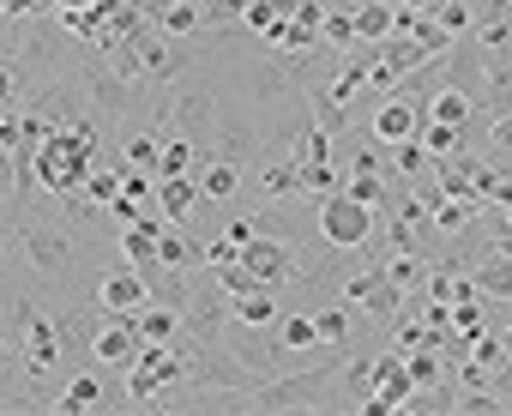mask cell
<instances>
[{
    "mask_svg": "<svg viewBox=\"0 0 512 416\" xmlns=\"http://www.w3.org/2000/svg\"><path fill=\"white\" fill-rule=\"evenodd\" d=\"M314 326H320V350H332L338 362L356 350V302H326V308H314Z\"/></svg>",
    "mask_w": 512,
    "mask_h": 416,
    "instance_id": "obj_13",
    "label": "cell"
},
{
    "mask_svg": "<svg viewBox=\"0 0 512 416\" xmlns=\"http://www.w3.org/2000/svg\"><path fill=\"white\" fill-rule=\"evenodd\" d=\"M0 103H25V61L0 55Z\"/></svg>",
    "mask_w": 512,
    "mask_h": 416,
    "instance_id": "obj_31",
    "label": "cell"
},
{
    "mask_svg": "<svg viewBox=\"0 0 512 416\" xmlns=\"http://www.w3.org/2000/svg\"><path fill=\"white\" fill-rule=\"evenodd\" d=\"M278 338L290 356H314L320 350V326H314V308H284L278 314Z\"/></svg>",
    "mask_w": 512,
    "mask_h": 416,
    "instance_id": "obj_18",
    "label": "cell"
},
{
    "mask_svg": "<svg viewBox=\"0 0 512 416\" xmlns=\"http://www.w3.org/2000/svg\"><path fill=\"white\" fill-rule=\"evenodd\" d=\"M344 302H356L368 320H398L404 314V302H410V290H398L392 278H386V266H356L350 278H344Z\"/></svg>",
    "mask_w": 512,
    "mask_h": 416,
    "instance_id": "obj_6",
    "label": "cell"
},
{
    "mask_svg": "<svg viewBox=\"0 0 512 416\" xmlns=\"http://www.w3.org/2000/svg\"><path fill=\"white\" fill-rule=\"evenodd\" d=\"M235 260H241V242L229 230H211L205 236V266H235Z\"/></svg>",
    "mask_w": 512,
    "mask_h": 416,
    "instance_id": "obj_32",
    "label": "cell"
},
{
    "mask_svg": "<svg viewBox=\"0 0 512 416\" xmlns=\"http://www.w3.org/2000/svg\"><path fill=\"white\" fill-rule=\"evenodd\" d=\"M416 127H422V103L416 97H404V91H392V97H374V121H368V133L362 139H374V145H404V139H416Z\"/></svg>",
    "mask_w": 512,
    "mask_h": 416,
    "instance_id": "obj_8",
    "label": "cell"
},
{
    "mask_svg": "<svg viewBox=\"0 0 512 416\" xmlns=\"http://www.w3.org/2000/svg\"><path fill=\"white\" fill-rule=\"evenodd\" d=\"M0 205H19V157L13 151H0ZM25 212V205H19Z\"/></svg>",
    "mask_w": 512,
    "mask_h": 416,
    "instance_id": "obj_33",
    "label": "cell"
},
{
    "mask_svg": "<svg viewBox=\"0 0 512 416\" xmlns=\"http://www.w3.org/2000/svg\"><path fill=\"white\" fill-rule=\"evenodd\" d=\"M91 302H97L103 314H139V308H151V302H157V290H151V278H145L139 266H115V272H103V278H97Z\"/></svg>",
    "mask_w": 512,
    "mask_h": 416,
    "instance_id": "obj_7",
    "label": "cell"
},
{
    "mask_svg": "<svg viewBox=\"0 0 512 416\" xmlns=\"http://www.w3.org/2000/svg\"><path fill=\"white\" fill-rule=\"evenodd\" d=\"M199 175H157V218H169V224H193V212H199Z\"/></svg>",
    "mask_w": 512,
    "mask_h": 416,
    "instance_id": "obj_11",
    "label": "cell"
},
{
    "mask_svg": "<svg viewBox=\"0 0 512 416\" xmlns=\"http://www.w3.org/2000/svg\"><path fill=\"white\" fill-rule=\"evenodd\" d=\"M223 350H229L253 380H272L278 362L290 356L284 338H278V326H247V320H229V326H223Z\"/></svg>",
    "mask_w": 512,
    "mask_h": 416,
    "instance_id": "obj_4",
    "label": "cell"
},
{
    "mask_svg": "<svg viewBox=\"0 0 512 416\" xmlns=\"http://www.w3.org/2000/svg\"><path fill=\"white\" fill-rule=\"evenodd\" d=\"M121 181H127V163L103 157V163L85 175V193H91V205H115V199H121Z\"/></svg>",
    "mask_w": 512,
    "mask_h": 416,
    "instance_id": "obj_24",
    "label": "cell"
},
{
    "mask_svg": "<svg viewBox=\"0 0 512 416\" xmlns=\"http://www.w3.org/2000/svg\"><path fill=\"white\" fill-rule=\"evenodd\" d=\"M338 187H344V169H338V157H326V163H302V193L326 199V193H338Z\"/></svg>",
    "mask_w": 512,
    "mask_h": 416,
    "instance_id": "obj_29",
    "label": "cell"
},
{
    "mask_svg": "<svg viewBox=\"0 0 512 416\" xmlns=\"http://www.w3.org/2000/svg\"><path fill=\"white\" fill-rule=\"evenodd\" d=\"M404 368H410V380H416V386H434V380H446V362L434 356V344H422V350H404Z\"/></svg>",
    "mask_w": 512,
    "mask_h": 416,
    "instance_id": "obj_30",
    "label": "cell"
},
{
    "mask_svg": "<svg viewBox=\"0 0 512 416\" xmlns=\"http://www.w3.org/2000/svg\"><path fill=\"white\" fill-rule=\"evenodd\" d=\"M163 224L169 218H133V224H121V236H115L121 260L139 266V272H157V236H163Z\"/></svg>",
    "mask_w": 512,
    "mask_h": 416,
    "instance_id": "obj_12",
    "label": "cell"
},
{
    "mask_svg": "<svg viewBox=\"0 0 512 416\" xmlns=\"http://www.w3.org/2000/svg\"><path fill=\"white\" fill-rule=\"evenodd\" d=\"M157 31H169V37H199V31H205V7H193V0H169L163 19H157Z\"/></svg>",
    "mask_w": 512,
    "mask_h": 416,
    "instance_id": "obj_27",
    "label": "cell"
},
{
    "mask_svg": "<svg viewBox=\"0 0 512 416\" xmlns=\"http://www.w3.org/2000/svg\"><path fill=\"white\" fill-rule=\"evenodd\" d=\"M428 169H434V157H428V145H422V139L392 145V175H398V181H416V175H428Z\"/></svg>",
    "mask_w": 512,
    "mask_h": 416,
    "instance_id": "obj_28",
    "label": "cell"
},
{
    "mask_svg": "<svg viewBox=\"0 0 512 416\" xmlns=\"http://www.w3.org/2000/svg\"><path fill=\"white\" fill-rule=\"evenodd\" d=\"M470 278H476V290H482V302H512V254H476L470 260Z\"/></svg>",
    "mask_w": 512,
    "mask_h": 416,
    "instance_id": "obj_16",
    "label": "cell"
},
{
    "mask_svg": "<svg viewBox=\"0 0 512 416\" xmlns=\"http://www.w3.org/2000/svg\"><path fill=\"white\" fill-rule=\"evenodd\" d=\"M398 31V0H362L356 7V37L362 43H386Z\"/></svg>",
    "mask_w": 512,
    "mask_h": 416,
    "instance_id": "obj_19",
    "label": "cell"
},
{
    "mask_svg": "<svg viewBox=\"0 0 512 416\" xmlns=\"http://www.w3.org/2000/svg\"><path fill=\"white\" fill-rule=\"evenodd\" d=\"M482 218V199H452L446 193V205L434 212V236H446V242H458V236H470V224Z\"/></svg>",
    "mask_w": 512,
    "mask_h": 416,
    "instance_id": "obj_21",
    "label": "cell"
},
{
    "mask_svg": "<svg viewBox=\"0 0 512 416\" xmlns=\"http://www.w3.org/2000/svg\"><path fill=\"white\" fill-rule=\"evenodd\" d=\"M139 338H145V344H175V338H181V308H175V302L139 308Z\"/></svg>",
    "mask_w": 512,
    "mask_h": 416,
    "instance_id": "obj_23",
    "label": "cell"
},
{
    "mask_svg": "<svg viewBox=\"0 0 512 416\" xmlns=\"http://www.w3.org/2000/svg\"><path fill=\"white\" fill-rule=\"evenodd\" d=\"M247 187L260 193L266 205H284V199L302 193V163L296 157H278V151H260V163L247 169Z\"/></svg>",
    "mask_w": 512,
    "mask_h": 416,
    "instance_id": "obj_10",
    "label": "cell"
},
{
    "mask_svg": "<svg viewBox=\"0 0 512 416\" xmlns=\"http://www.w3.org/2000/svg\"><path fill=\"white\" fill-rule=\"evenodd\" d=\"M374 224H380V212L374 205H362V199H350L344 187L338 193H326L320 199V242L332 248V254H356V248H368L374 242Z\"/></svg>",
    "mask_w": 512,
    "mask_h": 416,
    "instance_id": "obj_3",
    "label": "cell"
},
{
    "mask_svg": "<svg viewBox=\"0 0 512 416\" xmlns=\"http://www.w3.org/2000/svg\"><path fill=\"white\" fill-rule=\"evenodd\" d=\"M205 163V151L187 139V133H175V127H163V157H157V175H193Z\"/></svg>",
    "mask_w": 512,
    "mask_h": 416,
    "instance_id": "obj_20",
    "label": "cell"
},
{
    "mask_svg": "<svg viewBox=\"0 0 512 416\" xmlns=\"http://www.w3.org/2000/svg\"><path fill=\"white\" fill-rule=\"evenodd\" d=\"M139 350H145L139 314H103V326H97V338H91V362H103V368H133Z\"/></svg>",
    "mask_w": 512,
    "mask_h": 416,
    "instance_id": "obj_9",
    "label": "cell"
},
{
    "mask_svg": "<svg viewBox=\"0 0 512 416\" xmlns=\"http://www.w3.org/2000/svg\"><path fill=\"white\" fill-rule=\"evenodd\" d=\"M374 392H380V398H392V410H404V398L416 392V380H410V368H404V350H398V344L374 356Z\"/></svg>",
    "mask_w": 512,
    "mask_h": 416,
    "instance_id": "obj_15",
    "label": "cell"
},
{
    "mask_svg": "<svg viewBox=\"0 0 512 416\" xmlns=\"http://www.w3.org/2000/svg\"><path fill=\"white\" fill-rule=\"evenodd\" d=\"M241 266L260 278V284H272V290H284V284H314V266H308L290 242H278V236H253V242L241 248Z\"/></svg>",
    "mask_w": 512,
    "mask_h": 416,
    "instance_id": "obj_5",
    "label": "cell"
},
{
    "mask_svg": "<svg viewBox=\"0 0 512 416\" xmlns=\"http://www.w3.org/2000/svg\"><path fill=\"white\" fill-rule=\"evenodd\" d=\"M247 187V163H235V157H205V169H199V193L205 199H235Z\"/></svg>",
    "mask_w": 512,
    "mask_h": 416,
    "instance_id": "obj_17",
    "label": "cell"
},
{
    "mask_svg": "<svg viewBox=\"0 0 512 416\" xmlns=\"http://www.w3.org/2000/svg\"><path fill=\"white\" fill-rule=\"evenodd\" d=\"M476 109H482V103H470L464 91L440 85V91L428 97V109H422V115H434V121H446V127H476Z\"/></svg>",
    "mask_w": 512,
    "mask_h": 416,
    "instance_id": "obj_22",
    "label": "cell"
},
{
    "mask_svg": "<svg viewBox=\"0 0 512 416\" xmlns=\"http://www.w3.org/2000/svg\"><path fill=\"white\" fill-rule=\"evenodd\" d=\"M97 404H109V392H103V380L85 368V374H73V380H67V392H61V404H55V410H97Z\"/></svg>",
    "mask_w": 512,
    "mask_h": 416,
    "instance_id": "obj_26",
    "label": "cell"
},
{
    "mask_svg": "<svg viewBox=\"0 0 512 416\" xmlns=\"http://www.w3.org/2000/svg\"><path fill=\"white\" fill-rule=\"evenodd\" d=\"M398 7H410V13H440L446 0H398Z\"/></svg>",
    "mask_w": 512,
    "mask_h": 416,
    "instance_id": "obj_35",
    "label": "cell"
},
{
    "mask_svg": "<svg viewBox=\"0 0 512 416\" xmlns=\"http://www.w3.org/2000/svg\"><path fill=\"white\" fill-rule=\"evenodd\" d=\"M380 266H386V278H392L398 290H422V284H428V266H434V260H428V254H386Z\"/></svg>",
    "mask_w": 512,
    "mask_h": 416,
    "instance_id": "obj_25",
    "label": "cell"
},
{
    "mask_svg": "<svg viewBox=\"0 0 512 416\" xmlns=\"http://www.w3.org/2000/svg\"><path fill=\"white\" fill-rule=\"evenodd\" d=\"M19 127H25V103H0V151L19 145Z\"/></svg>",
    "mask_w": 512,
    "mask_h": 416,
    "instance_id": "obj_34",
    "label": "cell"
},
{
    "mask_svg": "<svg viewBox=\"0 0 512 416\" xmlns=\"http://www.w3.org/2000/svg\"><path fill=\"white\" fill-rule=\"evenodd\" d=\"M157 266L163 272H199L205 266V242H193L187 236V224H163V236H157Z\"/></svg>",
    "mask_w": 512,
    "mask_h": 416,
    "instance_id": "obj_14",
    "label": "cell"
},
{
    "mask_svg": "<svg viewBox=\"0 0 512 416\" xmlns=\"http://www.w3.org/2000/svg\"><path fill=\"white\" fill-rule=\"evenodd\" d=\"M229 320H235V296L217 284V272H211V266H199V278L181 290V332H187V338H199V344H217Z\"/></svg>",
    "mask_w": 512,
    "mask_h": 416,
    "instance_id": "obj_2",
    "label": "cell"
},
{
    "mask_svg": "<svg viewBox=\"0 0 512 416\" xmlns=\"http://www.w3.org/2000/svg\"><path fill=\"white\" fill-rule=\"evenodd\" d=\"M13 236H19L25 260H31L43 278H67V272L79 266V242H73V224H67V218H55V212H37V199H31L25 212H19Z\"/></svg>",
    "mask_w": 512,
    "mask_h": 416,
    "instance_id": "obj_1",
    "label": "cell"
}]
</instances>
